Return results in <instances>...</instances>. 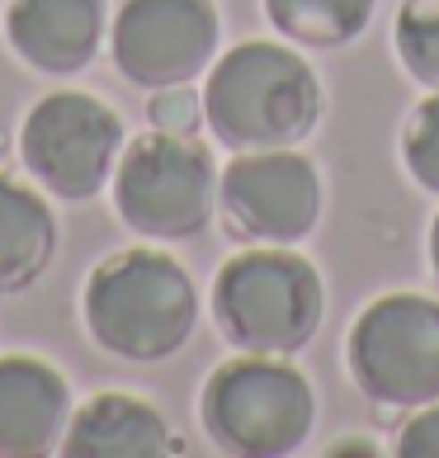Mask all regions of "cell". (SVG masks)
<instances>
[{
    "instance_id": "15",
    "label": "cell",
    "mask_w": 439,
    "mask_h": 458,
    "mask_svg": "<svg viewBox=\"0 0 439 458\" xmlns=\"http://www.w3.org/2000/svg\"><path fill=\"white\" fill-rule=\"evenodd\" d=\"M393 47L416 86L439 90V0H401Z\"/></svg>"
},
{
    "instance_id": "5",
    "label": "cell",
    "mask_w": 439,
    "mask_h": 458,
    "mask_svg": "<svg viewBox=\"0 0 439 458\" xmlns=\"http://www.w3.org/2000/svg\"><path fill=\"white\" fill-rule=\"evenodd\" d=\"M217 161L194 132L151 128L132 138L114 171V208L147 242H190L217 213Z\"/></svg>"
},
{
    "instance_id": "7",
    "label": "cell",
    "mask_w": 439,
    "mask_h": 458,
    "mask_svg": "<svg viewBox=\"0 0 439 458\" xmlns=\"http://www.w3.org/2000/svg\"><path fill=\"white\" fill-rule=\"evenodd\" d=\"M345 369L383 411L439 402V302L407 288L374 298L345 335Z\"/></svg>"
},
{
    "instance_id": "6",
    "label": "cell",
    "mask_w": 439,
    "mask_h": 458,
    "mask_svg": "<svg viewBox=\"0 0 439 458\" xmlns=\"http://www.w3.org/2000/svg\"><path fill=\"white\" fill-rule=\"evenodd\" d=\"M128 128L114 105L90 90H53L24 114L20 161L43 194L62 203H90L114 184Z\"/></svg>"
},
{
    "instance_id": "19",
    "label": "cell",
    "mask_w": 439,
    "mask_h": 458,
    "mask_svg": "<svg viewBox=\"0 0 439 458\" xmlns=\"http://www.w3.org/2000/svg\"><path fill=\"white\" fill-rule=\"evenodd\" d=\"M426 256H430V269H435V279H439V213H435V223H430V242H426Z\"/></svg>"
},
{
    "instance_id": "12",
    "label": "cell",
    "mask_w": 439,
    "mask_h": 458,
    "mask_svg": "<svg viewBox=\"0 0 439 458\" xmlns=\"http://www.w3.org/2000/svg\"><path fill=\"white\" fill-rule=\"evenodd\" d=\"M184 445L165 416L138 393H95L66 420L62 454L66 458H165Z\"/></svg>"
},
{
    "instance_id": "8",
    "label": "cell",
    "mask_w": 439,
    "mask_h": 458,
    "mask_svg": "<svg viewBox=\"0 0 439 458\" xmlns=\"http://www.w3.org/2000/svg\"><path fill=\"white\" fill-rule=\"evenodd\" d=\"M223 53V14L213 0H114L109 57L138 90L194 86Z\"/></svg>"
},
{
    "instance_id": "9",
    "label": "cell",
    "mask_w": 439,
    "mask_h": 458,
    "mask_svg": "<svg viewBox=\"0 0 439 458\" xmlns=\"http://www.w3.org/2000/svg\"><path fill=\"white\" fill-rule=\"evenodd\" d=\"M322 171L298 147L232 151L217 175V213L236 242L298 246L322 223Z\"/></svg>"
},
{
    "instance_id": "18",
    "label": "cell",
    "mask_w": 439,
    "mask_h": 458,
    "mask_svg": "<svg viewBox=\"0 0 439 458\" xmlns=\"http://www.w3.org/2000/svg\"><path fill=\"white\" fill-rule=\"evenodd\" d=\"M397 454L401 458H439V402L416 406L407 426L397 430Z\"/></svg>"
},
{
    "instance_id": "14",
    "label": "cell",
    "mask_w": 439,
    "mask_h": 458,
    "mask_svg": "<svg viewBox=\"0 0 439 458\" xmlns=\"http://www.w3.org/2000/svg\"><path fill=\"white\" fill-rule=\"evenodd\" d=\"M265 20L274 24L293 47H350L368 33L378 0H260Z\"/></svg>"
},
{
    "instance_id": "10",
    "label": "cell",
    "mask_w": 439,
    "mask_h": 458,
    "mask_svg": "<svg viewBox=\"0 0 439 458\" xmlns=\"http://www.w3.org/2000/svg\"><path fill=\"white\" fill-rule=\"evenodd\" d=\"M10 53L43 76H80L109 47V0H5Z\"/></svg>"
},
{
    "instance_id": "2",
    "label": "cell",
    "mask_w": 439,
    "mask_h": 458,
    "mask_svg": "<svg viewBox=\"0 0 439 458\" xmlns=\"http://www.w3.org/2000/svg\"><path fill=\"white\" fill-rule=\"evenodd\" d=\"M322 114V76L289 38H246L217 53L204 76V128L227 151L302 147Z\"/></svg>"
},
{
    "instance_id": "13",
    "label": "cell",
    "mask_w": 439,
    "mask_h": 458,
    "mask_svg": "<svg viewBox=\"0 0 439 458\" xmlns=\"http://www.w3.org/2000/svg\"><path fill=\"white\" fill-rule=\"evenodd\" d=\"M57 256V217L33 184L0 175V298L29 293Z\"/></svg>"
},
{
    "instance_id": "20",
    "label": "cell",
    "mask_w": 439,
    "mask_h": 458,
    "mask_svg": "<svg viewBox=\"0 0 439 458\" xmlns=\"http://www.w3.org/2000/svg\"><path fill=\"white\" fill-rule=\"evenodd\" d=\"M331 454H378V445H368V439H345V445H331Z\"/></svg>"
},
{
    "instance_id": "11",
    "label": "cell",
    "mask_w": 439,
    "mask_h": 458,
    "mask_svg": "<svg viewBox=\"0 0 439 458\" xmlns=\"http://www.w3.org/2000/svg\"><path fill=\"white\" fill-rule=\"evenodd\" d=\"M72 387L38 354H0V458H43L62 449Z\"/></svg>"
},
{
    "instance_id": "4",
    "label": "cell",
    "mask_w": 439,
    "mask_h": 458,
    "mask_svg": "<svg viewBox=\"0 0 439 458\" xmlns=\"http://www.w3.org/2000/svg\"><path fill=\"white\" fill-rule=\"evenodd\" d=\"M198 426L232 458H283L308 445L317 393L289 354H241L208 373L198 393Z\"/></svg>"
},
{
    "instance_id": "16",
    "label": "cell",
    "mask_w": 439,
    "mask_h": 458,
    "mask_svg": "<svg viewBox=\"0 0 439 458\" xmlns=\"http://www.w3.org/2000/svg\"><path fill=\"white\" fill-rule=\"evenodd\" d=\"M401 165L426 194H439V90H430L401 123Z\"/></svg>"
},
{
    "instance_id": "1",
    "label": "cell",
    "mask_w": 439,
    "mask_h": 458,
    "mask_svg": "<svg viewBox=\"0 0 439 458\" xmlns=\"http://www.w3.org/2000/svg\"><path fill=\"white\" fill-rule=\"evenodd\" d=\"M198 288L171 250L128 246L105 256L80 288L86 335L123 364H165L198 331Z\"/></svg>"
},
{
    "instance_id": "17",
    "label": "cell",
    "mask_w": 439,
    "mask_h": 458,
    "mask_svg": "<svg viewBox=\"0 0 439 458\" xmlns=\"http://www.w3.org/2000/svg\"><path fill=\"white\" fill-rule=\"evenodd\" d=\"M147 123L161 128V132H198V128H204V90H194V86L151 90Z\"/></svg>"
},
{
    "instance_id": "3",
    "label": "cell",
    "mask_w": 439,
    "mask_h": 458,
    "mask_svg": "<svg viewBox=\"0 0 439 458\" xmlns=\"http://www.w3.org/2000/svg\"><path fill=\"white\" fill-rule=\"evenodd\" d=\"M208 312L232 350L298 354L326 321V284L322 269L293 246H250L223 260Z\"/></svg>"
}]
</instances>
